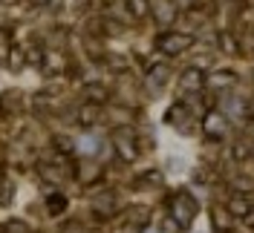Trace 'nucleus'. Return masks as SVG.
I'll return each instance as SVG.
<instances>
[{
  "mask_svg": "<svg viewBox=\"0 0 254 233\" xmlns=\"http://www.w3.org/2000/svg\"><path fill=\"white\" fill-rule=\"evenodd\" d=\"M171 210H174L176 225H190V219L196 216V199L190 193H179L171 202Z\"/></svg>",
  "mask_w": 254,
  "mask_h": 233,
  "instance_id": "nucleus-1",
  "label": "nucleus"
},
{
  "mask_svg": "<svg viewBox=\"0 0 254 233\" xmlns=\"http://www.w3.org/2000/svg\"><path fill=\"white\" fill-rule=\"evenodd\" d=\"M190 47V35H179V32H168L159 38V49L168 52V55H179Z\"/></svg>",
  "mask_w": 254,
  "mask_h": 233,
  "instance_id": "nucleus-2",
  "label": "nucleus"
},
{
  "mask_svg": "<svg viewBox=\"0 0 254 233\" xmlns=\"http://www.w3.org/2000/svg\"><path fill=\"white\" fill-rule=\"evenodd\" d=\"M116 144H119V150H122V155H125L127 161H133V158H136V150L130 147V144H133V133H130V130L119 133V136H116Z\"/></svg>",
  "mask_w": 254,
  "mask_h": 233,
  "instance_id": "nucleus-3",
  "label": "nucleus"
},
{
  "mask_svg": "<svg viewBox=\"0 0 254 233\" xmlns=\"http://www.w3.org/2000/svg\"><path fill=\"white\" fill-rule=\"evenodd\" d=\"M205 84L211 90H228L234 84V72H214V75H208Z\"/></svg>",
  "mask_w": 254,
  "mask_h": 233,
  "instance_id": "nucleus-4",
  "label": "nucleus"
},
{
  "mask_svg": "<svg viewBox=\"0 0 254 233\" xmlns=\"http://www.w3.org/2000/svg\"><path fill=\"white\" fill-rule=\"evenodd\" d=\"M205 130L211 133V136H217V139H220L222 133H225V118H222L220 112H211V115L205 118Z\"/></svg>",
  "mask_w": 254,
  "mask_h": 233,
  "instance_id": "nucleus-5",
  "label": "nucleus"
},
{
  "mask_svg": "<svg viewBox=\"0 0 254 233\" xmlns=\"http://www.w3.org/2000/svg\"><path fill=\"white\" fill-rule=\"evenodd\" d=\"M214 228H217V231H231V213L222 210V207H217V210H214Z\"/></svg>",
  "mask_w": 254,
  "mask_h": 233,
  "instance_id": "nucleus-6",
  "label": "nucleus"
},
{
  "mask_svg": "<svg viewBox=\"0 0 254 233\" xmlns=\"http://www.w3.org/2000/svg\"><path fill=\"white\" fill-rule=\"evenodd\" d=\"M199 87H202V78H199V72H196V69L185 72V78H182V90H199Z\"/></svg>",
  "mask_w": 254,
  "mask_h": 233,
  "instance_id": "nucleus-7",
  "label": "nucleus"
},
{
  "mask_svg": "<svg viewBox=\"0 0 254 233\" xmlns=\"http://www.w3.org/2000/svg\"><path fill=\"white\" fill-rule=\"evenodd\" d=\"M246 210H249V202H243V199H234L231 202V213L234 216H246Z\"/></svg>",
  "mask_w": 254,
  "mask_h": 233,
  "instance_id": "nucleus-8",
  "label": "nucleus"
},
{
  "mask_svg": "<svg viewBox=\"0 0 254 233\" xmlns=\"http://www.w3.org/2000/svg\"><path fill=\"white\" fill-rule=\"evenodd\" d=\"M130 9H133V15L142 17L147 12V0H130Z\"/></svg>",
  "mask_w": 254,
  "mask_h": 233,
  "instance_id": "nucleus-9",
  "label": "nucleus"
},
{
  "mask_svg": "<svg viewBox=\"0 0 254 233\" xmlns=\"http://www.w3.org/2000/svg\"><path fill=\"white\" fill-rule=\"evenodd\" d=\"M150 81H153V87H156V84H165V81H168V69H153V78H150Z\"/></svg>",
  "mask_w": 254,
  "mask_h": 233,
  "instance_id": "nucleus-10",
  "label": "nucleus"
},
{
  "mask_svg": "<svg viewBox=\"0 0 254 233\" xmlns=\"http://www.w3.org/2000/svg\"><path fill=\"white\" fill-rule=\"evenodd\" d=\"M159 20H165V23L174 20V9H171V3H168V9H159Z\"/></svg>",
  "mask_w": 254,
  "mask_h": 233,
  "instance_id": "nucleus-11",
  "label": "nucleus"
}]
</instances>
